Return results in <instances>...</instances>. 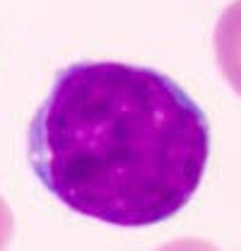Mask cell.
I'll return each instance as SVG.
<instances>
[{"mask_svg": "<svg viewBox=\"0 0 241 251\" xmlns=\"http://www.w3.org/2000/svg\"><path fill=\"white\" fill-rule=\"evenodd\" d=\"M12 232H15L12 210L7 208V203H5V201H2V196H0V251H5L7 247H10Z\"/></svg>", "mask_w": 241, "mask_h": 251, "instance_id": "7a4b0ae2", "label": "cell"}, {"mask_svg": "<svg viewBox=\"0 0 241 251\" xmlns=\"http://www.w3.org/2000/svg\"><path fill=\"white\" fill-rule=\"evenodd\" d=\"M159 251H217V249H212L210 244H205V242L181 239V242H174V244H167L164 249H159Z\"/></svg>", "mask_w": 241, "mask_h": 251, "instance_id": "3957f363", "label": "cell"}, {"mask_svg": "<svg viewBox=\"0 0 241 251\" xmlns=\"http://www.w3.org/2000/svg\"><path fill=\"white\" fill-rule=\"evenodd\" d=\"M27 155L36 179L72 213L150 227L195 196L210 126L164 73L85 61L58 73L29 126Z\"/></svg>", "mask_w": 241, "mask_h": 251, "instance_id": "6da1fadb", "label": "cell"}]
</instances>
